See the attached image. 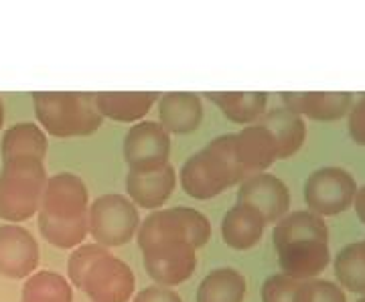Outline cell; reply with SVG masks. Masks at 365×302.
Listing matches in <instances>:
<instances>
[{
    "label": "cell",
    "instance_id": "obj_1",
    "mask_svg": "<svg viewBox=\"0 0 365 302\" xmlns=\"http://www.w3.org/2000/svg\"><path fill=\"white\" fill-rule=\"evenodd\" d=\"M246 179L235 157V134L213 138L203 150L185 160L179 172L182 191L189 197L207 201Z\"/></svg>",
    "mask_w": 365,
    "mask_h": 302
},
{
    "label": "cell",
    "instance_id": "obj_2",
    "mask_svg": "<svg viewBox=\"0 0 365 302\" xmlns=\"http://www.w3.org/2000/svg\"><path fill=\"white\" fill-rule=\"evenodd\" d=\"M33 105L43 130L57 138L90 136L104 120L93 93L37 92L33 93Z\"/></svg>",
    "mask_w": 365,
    "mask_h": 302
},
{
    "label": "cell",
    "instance_id": "obj_3",
    "mask_svg": "<svg viewBox=\"0 0 365 302\" xmlns=\"http://www.w3.org/2000/svg\"><path fill=\"white\" fill-rule=\"evenodd\" d=\"M47 171L39 158L2 160L0 171V217L9 224L31 219L41 209Z\"/></svg>",
    "mask_w": 365,
    "mask_h": 302
},
{
    "label": "cell",
    "instance_id": "obj_4",
    "mask_svg": "<svg viewBox=\"0 0 365 302\" xmlns=\"http://www.w3.org/2000/svg\"><path fill=\"white\" fill-rule=\"evenodd\" d=\"M136 239L140 250L173 241H187L197 250L211 239V224L201 211L193 207L157 209L140 222Z\"/></svg>",
    "mask_w": 365,
    "mask_h": 302
},
{
    "label": "cell",
    "instance_id": "obj_5",
    "mask_svg": "<svg viewBox=\"0 0 365 302\" xmlns=\"http://www.w3.org/2000/svg\"><path fill=\"white\" fill-rule=\"evenodd\" d=\"M88 225L93 241L102 248H118L128 244L140 227L136 205L126 195L106 193L88 209Z\"/></svg>",
    "mask_w": 365,
    "mask_h": 302
},
{
    "label": "cell",
    "instance_id": "obj_6",
    "mask_svg": "<svg viewBox=\"0 0 365 302\" xmlns=\"http://www.w3.org/2000/svg\"><path fill=\"white\" fill-rule=\"evenodd\" d=\"M357 183L353 175L341 167H323L304 183V203L317 215L333 217L353 205Z\"/></svg>",
    "mask_w": 365,
    "mask_h": 302
},
{
    "label": "cell",
    "instance_id": "obj_7",
    "mask_svg": "<svg viewBox=\"0 0 365 302\" xmlns=\"http://www.w3.org/2000/svg\"><path fill=\"white\" fill-rule=\"evenodd\" d=\"M170 136L158 122H136L124 136V160L128 171H158L169 165Z\"/></svg>",
    "mask_w": 365,
    "mask_h": 302
},
{
    "label": "cell",
    "instance_id": "obj_8",
    "mask_svg": "<svg viewBox=\"0 0 365 302\" xmlns=\"http://www.w3.org/2000/svg\"><path fill=\"white\" fill-rule=\"evenodd\" d=\"M143 260L146 274L158 286H179L195 274L197 250L187 241H173L144 248Z\"/></svg>",
    "mask_w": 365,
    "mask_h": 302
},
{
    "label": "cell",
    "instance_id": "obj_9",
    "mask_svg": "<svg viewBox=\"0 0 365 302\" xmlns=\"http://www.w3.org/2000/svg\"><path fill=\"white\" fill-rule=\"evenodd\" d=\"M136 278L130 266L110 251L90 268L81 288L91 302H128L134 294Z\"/></svg>",
    "mask_w": 365,
    "mask_h": 302
},
{
    "label": "cell",
    "instance_id": "obj_10",
    "mask_svg": "<svg viewBox=\"0 0 365 302\" xmlns=\"http://www.w3.org/2000/svg\"><path fill=\"white\" fill-rule=\"evenodd\" d=\"M88 203L90 193L81 177L73 172H57L47 177L39 215L51 219H79L88 215Z\"/></svg>",
    "mask_w": 365,
    "mask_h": 302
},
{
    "label": "cell",
    "instance_id": "obj_11",
    "mask_svg": "<svg viewBox=\"0 0 365 302\" xmlns=\"http://www.w3.org/2000/svg\"><path fill=\"white\" fill-rule=\"evenodd\" d=\"M237 203L256 209L266 224L280 222L290 209V191L282 179L270 172L246 177L237 189Z\"/></svg>",
    "mask_w": 365,
    "mask_h": 302
},
{
    "label": "cell",
    "instance_id": "obj_12",
    "mask_svg": "<svg viewBox=\"0 0 365 302\" xmlns=\"http://www.w3.org/2000/svg\"><path fill=\"white\" fill-rule=\"evenodd\" d=\"M39 256L37 239L23 225H0V276L29 278L39 266Z\"/></svg>",
    "mask_w": 365,
    "mask_h": 302
},
{
    "label": "cell",
    "instance_id": "obj_13",
    "mask_svg": "<svg viewBox=\"0 0 365 302\" xmlns=\"http://www.w3.org/2000/svg\"><path fill=\"white\" fill-rule=\"evenodd\" d=\"M276 254L282 274L299 282L317 278L331 262L329 241H321V239L290 241L276 248Z\"/></svg>",
    "mask_w": 365,
    "mask_h": 302
},
{
    "label": "cell",
    "instance_id": "obj_14",
    "mask_svg": "<svg viewBox=\"0 0 365 302\" xmlns=\"http://www.w3.org/2000/svg\"><path fill=\"white\" fill-rule=\"evenodd\" d=\"M280 95L290 112L319 122L341 120L349 114L353 100L349 92H287Z\"/></svg>",
    "mask_w": 365,
    "mask_h": 302
},
{
    "label": "cell",
    "instance_id": "obj_15",
    "mask_svg": "<svg viewBox=\"0 0 365 302\" xmlns=\"http://www.w3.org/2000/svg\"><path fill=\"white\" fill-rule=\"evenodd\" d=\"M177 187V172L167 165L158 171L136 172L128 171L126 175V193L134 205L144 209L157 211L163 207Z\"/></svg>",
    "mask_w": 365,
    "mask_h": 302
},
{
    "label": "cell",
    "instance_id": "obj_16",
    "mask_svg": "<svg viewBox=\"0 0 365 302\" xmlns=\"http://www.w3.org/2000/svg\"><path fill=\"white\" fill-rule=\"evenodd\" d=\"M235 157L246 177L264 172L278 158L272 134L262 124L242 128L235 134Z\"/></svg>",
    "mask_w": 365,
    "mask_h": 302
},
{
    "label": "cell",
    "instance_id": "obj_17",
    "mask_svg": "<svg viewBox=\"0 0 365 302\" xmlns=\"http://www.w3.org/2000/svg\"><path fill=\"white\" fill-rule=\"evenodd\" d=\"M160 126L173 134H189L201 126L203 104L197 93L170 92L157 100Z\"/></svg>",
    "mask_w": 365,
    "mask_h": 302
},
{
    "label": "cell",
    "instance_id": "obj_18",
    "mask_svg": "<svg viewBox=\"0 0 365 302\" xmlns=\"http://www.w3.org/2000/svg\"><path fill=\"white\" fill-rule=\"evenodd\" d=\"M264 229L266 219L258 211L242 203H235L232 209H227L222 219L223 241L240 251L254 248L264 236Z\"/></svg>",
    "mask_w": 365,
    "mask_h": 302
},
{
    "label": "cell",
    "instance_id": "obj_19",
    "mask_svg": "<svg viewBox=\"0 0 365 302\" xmlns=\"http://www.w3.org/2000/svg\"><path fill=\"white\" fill-rule=\"evenodd\" d=\"M258 124H262L266 130L272 134L276 142L278 158H288L297 155L300 146L307 140V124L299 114L290 112L288 108H274L266 112Z\"/></svg>",
    "mask_w": 365,
    "mask_h": 302
},
{
    "label": "cell",
    "instance_id": "obj_20",
    "mask_svg": "<svg viewBox=\"0 0 365 302\" xmlns=\"http://www.w3.org/2000/svg\"><path fill=\"white\" fill-rule=\"evenodd\" d=\"M96 108L102 118L116 122H138L148 110L157 104L158 93L155 92H102L93 93Z\"/></svg>",
    "mask_w": 365,
    "mask_h": 302
},
{
    "label": "cell",
    "instance_id": "obj_21",
    "mask_svg": "<svg viewBox=\"0 0 365 302\" xmlns=\"http://www.w3.org/2000/svg\"><path fill=\"white\" fill-rule=\"evenodd\" d=\"M209 102L217 105L223 116L235 124H258L266 114L268 93L266 92H209L205 93Z\"/></svg>",
    "mask_w": 365,
    "mask_h": 302
},
{
    "label": "cell",
    "instance_id": "obj_22",
    "mask_svg": "<svg viewBox=\"0 0 365 302\" xmlns=\"http://www.w3.org/2000/svg\"><path fill=\"white\" fill-rule=\"evenodd\" d=\"M299 239H321V241H329V229H327L325 219L321 215L313 213V211L300 209L287 213L278 224L274 225V248H280L284 244L299 241Z\"/></svg>",
    "mask_w": 365,
    "mask_h": 302
},
{
    "label": "cell",
    "instance_id": "obj_23",
    "mask_svg": "<svg viewBox=\"0 0 365 302\" xmlns=\"http://www.w3.org/2000/svg\"><path fill=\"white\" fill-rule=\"evenodd\" d=\"M0 150H2V160L23 157L43 160L47 155V134L33 122L14 124L2 134Z\"/></svg>",
    "mask_w": 365,
    "mask_h": 302
},
{
    "label": "cell",
    "instance_id": "obj_24",
    "mask_svg": "<svg viewBox=\"0 0 365 302\" xmlns=\"http://www.w3.org/2000/svg\"><path fill=\"white\" fill-rule=\"evenodd\" d=\"M246 278L235 268H217L203 278L197 288V302H244Z\"/></svg>",
    "mask_w": 365,
    "mask_h": 302
},
{
    "label": "cell",
    "instance_id": "obj_25",
    "mask_svg": "<svg viewBox=\"0 0 365 302\" xmlns=\"http://www.w3.org/2000/svg\"><path fill=\"white\" fill-rule=\"evenodd\" d=\"M21 302H73V290L66 276L43 270L26 278Z\"/></svg>",
    "mask_w": 365,
    "mask_h": 302
},
{
    "label": "cell",
    "instance_id": "obj_26",
    "mask_svg": "<svg viewBox=\"0 0 365 302\" xmlns=\"http://www.w3.org/2000/svg\"><path fill=\"white\" fill-rule=\"evenodd\" d=\"M39 231L51 246L59 250L79 248L90 234L88 215L79 219H51V217L39 215Z\"/></svg>",
    "mask_w": 365,
    "mask_h": 302
},
{
    "label": "cell",
    "instance_id": "obj_27",
    "mask_svg": "<svg viewBox=\"0 0 365 302\" xmlns=\"http://www.w3.org/2000/svg\"><path fill=\"white\" fill-rule=\"evenodd\" d=\"M335 276L345 290L365 296V250L361 241L347 244L335 256Z\"/></svg>",
    "mask_w": 365,
    "mask_h": 302
},
{
    "label": "cell",
    "instance_id": "obj_28",
    "mask_svg": "<svg viewBox=\"0 0 365 302\" xmlns=\"http://www.w3.org/2000/svg\"><path fill=\"white\" fill-rule=\"evenodd\" d=\"M108 250L98 246V244H81L76 251L69 256V262H67V276L71 280L73 286L81 288V282L86 274L90 272V268L93 264L98 262L100 258H104Z\"/></svg>",
    "mask_w": 365,
    "mask_h": 302
},
{
    "label": "cell",
    "instance_id": "obj_29",
    "mask_svg": "<svg viewBox=\"0 0 365 302\" xmlns=\"http://www.w3.org/2000/svg\"><path fill=\"white\" fill-rule=\"evenodd\" d=\"M294 302H347L345 292L329 280H304L294 294Z\"/></svg>",
    "mask_w": 365,
    "mask_h": 302
},
{
    "label": "cell",
    "instance_id": "obj_30",
    "mask_svg": "<svg viewBox=\"0 0 365 302\" xmlns=\"http://www.w3.org/2000/svg\"><path fill=\"white\" fill-rule=\"evenodd\" d=\"M299 286V280H292L287 274H272L264 280L262 302H294Z\"/></svg>",
    "mask_w": 365,
    "mask_h": 302
},
{
    "label": "cell",
    "instance_id": "obj_31",
    "mask_svg": "<svg viewBox=\"0 0 365 302\" xmlns=\"http://www.w3.org/2000/svg\"><path fill=\"white\" fill-rule=\"evenodd\" d=\"M349 134L357 145L365 146V95L349 110Z\"/></svg>",
    "mask_w": 365,
    "mask_h": 302
},
{
    "label": "cell",
    "instance_id": "obj_32",
    "mask_svg": "<svg viewBox=\"0 0 365 302\" xmlns=\"http://www.w3.org/2000/svg\"><path fill=\"white\" fill-rule=\"evenodd\" d=\"M132 302H182V298L175 290L157 284V286H148V288L140 290Z\"/></svg>",
    "mask_w": 365,
    "mask_h": 302
},
{
    "label": "cell",
    "instance_id": "obj_33",
    "mask_svg": "<svg viewBox=\"0 0 365 302\" xmlns=\"http://www.w3.org/2000/svg\"><path fill=\"white\" fill-rule=\"evenodd\" d=\"M353 205H355V213H357V217H359V219H361V224L365 225V187L357 189L355 199H353Z\"/></svg>",
    "mask_w": 365,
    "mask_h": 302
},
{
    "label": "cell",
    "instance_id": "obj_34",
    "mask_svg": "<svg viewBox=\"0 0 365 302\" xmlns=\"http://www.w3.org/2000/svg\"><path fill=\"white\" fill-rule=\"evenodd\" d=\"M4 124V104H2V98H0V128Z\"/></svg>",
    "mask_w": 365,
    "mask_h": 302
},
{
    "label": "cell",
    "instance_id": "obj_35",
    "mask_svg": "<svg viewBox=\"0 0 365 302\" xmlns=\"http://www.w3.org/2000/svg\"><path fill=\"white\" fill-rule=\"evenodd\" d=\"M357 302H365V296H364V298H359V301H357Z\"/></svg>",
    "mask_w": 365,
    "mask_h": 302
},
{
    "label": "cell",
    "instance_id": "obj_36",
    "mask_svg": "<svg viewBox=\"0 0 365 302\" xmlns=\"http://www.w3.org/2000/svg\"><path fill=\"white\" fill-rule=\"evenodd\" d=\"M361 244H364V250H365V239H364V241H361Z\"/></svg>",
    "mask_w": 365,
    "mask_h": 302
}]
</instances>
